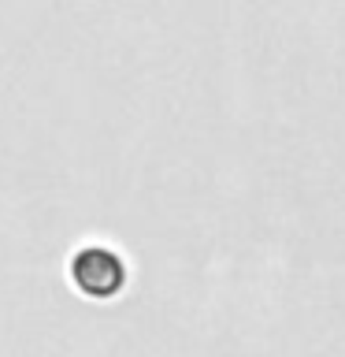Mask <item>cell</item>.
I'll use <instances>...</instances> for the list:
<instances>
[{
    "label": "cell",
    "instance_id": "1",
    "mask_svg": "<svg viewBox=\"0 0 345 357\" xmlns=\"http://www.w3.org/2000/svg\"><path fill=\"white\" fill-rule=\"evenodd\" d=\"M74 279L86 294L104 298V294H115L119 290L122 264L108 250H86V253H78V261H74Z\"/></svg>",
    "mask_w": 345,
    "mask_h": 357
}]
</instances>
